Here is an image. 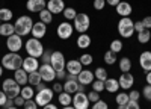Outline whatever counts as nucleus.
I'll list each match as a JSON object with an SVG mask.
<instances>
[{
	"mask_svg": "<svg viewBox=\"0 0 151 109\" xmlns=\"http://www.w3.org/2000/svg\"><path fill=\"white\" fill-rule=\"evenodd\" d=\"M2 67L5 70H9V71H15V70L23 67V58L18 53L9 52V53L2 56Z\"/></svg>",
	"mask_w": 151,
	"mask_h": 109,
	"instance_id": "f257e3e1",
	"label": "nucleus"
},
{
	"mask_svg": "<svg viewBox=\"0 0 151 109\" xmlns=\"http://www.w3.org/2000/svg\"><path fill=\"white\" fill-rule=\"evenodd\" d=\"M15 33L20 35V36H26L32 32V27H33V20L32 17L29 15H21L15 20Z\"/></svg>",
	"mask_w": 151,
	"mask_h": 109,
	"instance_id": "f03ea898",
	"label": "nucleus"
},
{
	"mask_svg": "<svg viewBox=\"0 0 151 109\" xmlns=\"http://www.w3.org/2000/svg\"><path fill=\"white\" fill-rule=\"evenodd\" d=\"M116 29L121 38H132L134 35V21L129 17H121Z\"/></svg>",
	"mask_w": 151,
	"mask_h": 109,
	"instance_id": "7ed1b4c3",
	"label": "nucleus"
},
{
	"mask_svg": "<svg viewBox=\"0 0 151 109\" xmlns=\"http://www.w3.org/2000/svg\"><path fill=\"white\" fill-rule=\"evenodd\" d=\"M73 26H74V30L79 32V33H86L89 30V26H91V18L88 14L85 12H77L76 18L73 20Z\"/></svg>",
	"mask_w": 151,
	"mask_h": 109,
	"instance_id": "20e7f679",
	"label": "nucleus"
},
{
	"mask_svg": "<svg viewBox=\"0 0 151 109\" xmlns=\"http://www.w3.org/2000/svg\"><path fill=\"white\" fill-rule=\"evenodd\" d=\"M24 48L29 56H33V58H41L42 53H44V45L41 43V40H36V38H29L24 44Z\"/></svg>",
	"mask_w": 151,
	"mask_h": 109,
	"instance_id": "39448f33",
	"label": "nucleus"
},
{
	"mask_svg": "<svg viewBox=\"0 0 151 109\" xmlns=\"http://www.w3.org/2000/svg\"><path fill=\"white\" fill-rule=\"evenodd\" d=\"M2 90H3V92L8 95V99H15V97H18L20 92H21V87L15 82L14 77L5 79L3 83H2Z\"/></svg>",
	"mask_w": 151,
	"mask_h": 109,
	"instance_id": "423d86ee",
	"label": "nucleus"
},
{
	"mask_svg": "<svg viewBox=\"0 0 151 109\" xmlns=\"http://www.w3.org/2000/svg\"><path fill=\"white\" fill-rule=\"evenodd\" d=\"M53 97H55V91H53L52 88H44L42 91H38V92L35 94V102H36L38 106L44 108L45 105L52 103Z\"/></svg>",
	"mask_w": 151,
	"mask_h": 109,
	"instance_id": "0eeeda50",
	"label": "nucleus"
},
{
	"mask_svg": "<svg viewBox=\"0 0 151 109\" xmlns=\"http://www.w3.org/2000/svg\"><path fill=\"white\" fill-rule=\"evenodd\" d=\"M74 33V26L70 23V21H62L58 24V27H56V35H58V38L60 40H70L71 36Z\"/></svg>",
	"mask_w": 151,
	"mask_h": 109,
	"instance_id": "6e6552de",
	"label": "nucleus"
},
{
	"mask_svg": "<svg viewBox=\"0 0 151 109\" xmlns=\"http://www.w3.org/2000/svg\"><path fill=\"white\" fill-rule=\"evenodd\" d=\"M23 36L14 33V35H11L6 38V47H8V50L12 52V53H18L21 48H23Z\"/></svg>",
	"mask_w": 151,
	"mask_h": 109,
	"instance_id": "1a4fd4ad",
	"label": "nucleus"
},
{
	"mask_svg": "<svg viewBox=\"0 0 151 109\" xmlns=\"http://www.w3.org/2000/svg\"><path fill=\"white\" fill-rule=\"evenodd\" d=\"M40 74L42 77V82H55L56 80V70L52 67V64H41L40 65Z\"/></svg>",
	"mask_w": 151,
	"mask_h": 109,
	"instance_id": "9d476101",
	"label": "nucleus"
},
{
	"mask_svg": "<svg viewBox=\"0 0 151 109\" xmlns=\"http://www.w3.org/2000/svg\"><path fill=\"white\" fill-rule=\"evenodd\" d=\"M89 99H88V94L86 92H80L77 91L76 94H73V106L76 109H88L89 108Z\"/></svg>",
	"mask_w": 151,
	"mask_h": 109,
	"instance_id": "9b49d317",
	"label": "nucleus"
},
{
	"mask_svg": "<svg viewBox=\"0 0 151 109\" xmlns=\"http://www.w3.org/2000/svg\"><path fill=\"white\" fill-rule=\"evenodd\" d=\"M52 67L56 70V71H62V70H65V65H67V61H65V56L62 52L56 50L52 53Z\"/></svg>",
	"mask_w": 151,
	"mask_h": 109,
	"instance_id": "f8f14e48",
	"label": "nucleus"
},
{
	"mask_svg": "<svg viewBox=\"0 0 151 109\" xmlns=\"http://www.w3.org/2000/svg\"><path fill=\"white\" fill-rule=\"evenodd\" d=\"M118 82H119V88H122L124 91L132 90L134 85V76L132 73H121V76L118 77Z\"/></svg>",
	"mask_w": 151,
	"mask_h": 109,
	"instance_id": "ddd939ff",
	"label": "nucleus"
},
{
	"mask_svg": "<svg viewBox=\"0 0 151 109\" xmlns=\"http://www.w3.org/2000/svg\"><path fill=\"white\" fill-rule=\"evenodd\" d=\"M24 71L27 73H33V71H38L40 70V62H38V58H33V56H26L23 58V67H21Z\"/></svg>",
	"mask_w": 151,
	"mask_h": 109,
	"instance_id": "4468645a",
	"label": "nucleus"
},
{
	"mask_svg": "<svg viewBox=\"0 0 151 109\" xmlns=\"http://www.w3.org/2000/svg\"><path fill=\"white\" fill-rule=\"evenodd\" d=\"M65 70H67L68 74L79 76V74H80V71L83 70V65L80 64V61H79V59H70V61H67Z\"/></svg>",
	"mask_w": 151,
	"mask_h": 109,
	"instance_id": "2eb2a0df",
	"label": "nucleus"
},
{
	"mask_svg": "<svg viewBox=\"0 0 151 109\" xmlns=\"http://www.w3.org/2000/svg\"><path fill=\"white\" fill-rule=\"evenodd\" d=\"M45 6H47L45 0H27L26 2V8L32 14H36V12L40 14L42 9H45Z\"/></svg>",
	"mask_w": 151,
	"mask_h": 109,
	"instance_id": "dca6fc26",
	"label": "nucleus"
},
{
	"mask_svg": "<svg viewBox=\"0 0 151 109\" xmlns=\"http://www.w3.org/2000/svg\"><path fill=\"white\" fill-rule=\"evenodd\" d=\"M32 38H36V40H41L45 36L47 33V24L42 23V21H36L33 23V27H32Z\"/></svg>",
	"mask_w": 151,
	"mask_h": 109,
	"instance_id": "f3484780",
	"label": "nucleus"
},
{
	"mask_svg": "<svg viewBox=\"0 0 151 109\" xmlns=\"http://www.w3.org/2000/svg\"><path fill=\"white\" fill-rule=\"evenodd\" d=\"M45 8L52 12L53 15H56V14L64 12V9H65V2H64V0H48Z\"/></svg>",
	"mask_w": 151,
	"mask_h": 109,
	"instance_id": "a211bd4d",
	"label": "nucleus"
},
{
	"mask_svg": "<svg viewBox=\"0 0 151 109\" xmlns=\"http://www.w3.org/2000/svg\"><path fill=\"white\" fill-rule=\"evenodd\" d=\"M94 80H95V76H94V71H91V70H82L80 74L77 76V82L80 85H85V87L92 85Z\"/></svg>",
	"mask_w": 151,
	"mask_h": 109,
	"instance_id": "6ab92c4d",
	"label": "nucleus"
},
{
	"mask_svg": "<svg viewBox=\"0 0 151 109\" xmlns=\"http://www.w3.org/2000/svg\"><path fill=\"white\" fill-rule=\"evenodd\" d=\"M116 8V14L119 15V17H130L132 15V12H133V8H132V5L129 3V2H121L115 6Z\"/></svg>",
	"mask_w": 151,
	"mask_h": 109,
	"instance_id": "aec40b11",
	"label": "nucleus"
},
{
	"mask_svg": "<svg viewBox=\"0 0 151 109\" xmlns=\"http://www.w3.org/2000/svg\"><path fill=\"white\" fill-rule=\"evenodd\" d=\"M139 65H141V68L145 73L151 71V52L145 50V52L141 53V56H139Z\"/></svg>",
	"mask_w": 151,
	"mask_h": 109,
	"instance_id": "412c9836",
	"label": "nucleus"
},
{
	"mask_svg": "<svg viewBox=\"0 0 151 109\" xmlns=\"http://www.w3.org/2000/svg\"><path fill=\"white\" fill-rule=\"evenodd\" d=\"M14 79L20 87H24V85L29 83V73L24 71L23 68H18V70L14 71Z\"/></svg>",
	"mask_w": 151,
	"mask_h": 109,
	"instance_id": "4be33fe9",
	"label": "nucleus"
},
{
	"mask_svg": "<svg viewBox=\"0 0 151 109\" xmlns=\"http://www.w3.org/2000/svg\"><path fill=\"white\" fill-rule=\"evenodd\" d=\"M79 87H80V83L77 82V79H73V80H65L64 82V91L65 92H68V94H76L79 91Z\"/></svg>",
	"mask_w": 151,
	"mask_h": 109,
	"instance_id": "5701e85b",
	"label": "nucleus"
},
{
	"mask_svg": "<svg viewBox=\"0 0 151 109\" xmlns=\"http://www.w3.org/2000/svg\"><path fill=\"white\" fill-rule=\"evenodd\" d=\"M91 36L88 35V33H80L77 36V40H76V44H77L79 48H82V50H85V48H88L91 45Z\"/></svg>",
	"mask_w": 151,
	"mask_h": 109,
	"instance_id": "b1692460",
	"label": "nucleus"
},
{
	"mask_svg": "<svg viewBox=\"0 0 151 109\" xmlns=\"http://www.w3.org/2000/svg\"><path fill=\"white\" fill-rule=\"evenodd\" d=\"M14 33H15V26L11 21L0 24V36H6V38H8V36L14 35Z\"/></svg>",
	"mask_w": 151,
	"mask_h": 109,
	"instance_id": "393cba45",
	"label": "nucleus"
},
{
	"mask_svg": "<svg viewBox=\"0 0 151 109\" xmlns=\"http://www.w3.org/2000/svg\"><path fill=\"white\" fill-rule=\"evenodd\" d=\"M104 91H109V92H118L119 91V82L118 79H106L104 80Z\"/></svg>",
	"mask_w": 151,
	"mask_h": 109,
	"instance_id": "a878e982",
	"label": "nucleus"
},
{
	"mask_svg": "<svg viewBox=\"0 0 151 109\" xmlns=\"http://www.w3.org/2000/svg\"><path fill=\"white\" fill-rule=\"evenodd\" d=\"M20 95L23 97L24 100H30V99H33V97H35V90H33V87H32V85H24V87H21V92H20Z\"/></svg>",
	"mask_w": 151,
	"mask_h": 109,
	"instance_id": "bb28decb",
	"label": "nucleus"
},
{
	"mask_svg": "<svg viewBox=\"0 0 151 109\" xmlns=\"http://www.w3.org/2000/svg\"><path fill=\"white\" fill-rule=\"evenodd\" d=\"M58 102L62 106H70L73 103V95L68 94V92H65V91H62L60 94H58Z\"/></svg>",
	"mask_w": 151,
	"mask_h": 109,
	"instance_id": "cd10ccee",
	"label": "nucleus"
},
{
	"mask_svg": "<svg viewBox=\"0 0 151 109\" xmlns=\"http://www.w3.org/2000/svg\"><path fill=\"white\" fill-rule=\"evenodd\" d=\"M118 65H119L121 73H130V70H132V61H130V58H125L124 56V58L119 59Z\"/></svg>",
	"mask_w": 151,
	"mask_h": 109,
	"instance_id": "c85d7f7f",
	"label": "nucleus"
},
{
	"mask_svg": "<svg viewBox=\"0 0 151 109\" xmlns=\"http://www.w3.org/2000/svg\"><path fill=\"white\" fill-rule=\"evenodd\" d=\"M12 17H14V12H12L9 8H0V20H2L3 23L11 21Z\"/></svg>",
	"mask_w": 151,
	"mask_h": 109,
	"instance_id": "c756f323",
	"label": "nucleus"
},
{
	"mask_svg": "<svg viewBox=\"0 0 151 109\" xmlns=\"http://www.w3.org/2000/svg\"><path fill=\"white\" fill-rule=\"evenodd\" d=\"M40 21H42V23H45V24H50L53 21V14L50 12L47 8L45 9H42L41 12H40Z\"/></svg>",
	"mask_w": 151,
	"mask_h": 109,
	"instance_id": "7c9ffc66",
	"label": "nucleus"
},
{
	"mask_svg": "<svg viewBox=\"0 0 151 109\" xmlns=\"http://www.w3.org/2000/svg\"><path fill=\"white\" fill-rule=\"evenodd\" d=\"M150 40H151V32H150V29H144L142 32L137 33V41H139L141 44H147V43H150Z\"/></svg>",
	"mask_w": 151,
	"mask_h": 109,
	"instance_id": "2f4dec72",
	"label": "nucleus"
},
{
	"mask_svg": "<svg viewBox=\"0 0 151 109\" xmlns=\"http://www.w3.org/2000/svg\"><path fill=\"white\" fill-rule=\"evenodd\" d=\"M94 76H95V79H98V80H103V82L109 77V74H107V70H106L104 67H97V68H95V71H94Z\"/></svg>",
	"mask_w": 151,
	"mask_h": 109,
	"instance_id": "473e14b6",
	"label": "nucleus"
},
{
	"mask_svg": "<svg viewBox=\"0 0 151 109\" xmlns=\"http://www.w3.org/2000/svg\"><path fill=\"white\" fill-rule=\"evenodd\" d=\"M42 82V77L40 74V71H33V73H29V85L32 87H36L38 83Z\"/></svg>",
	"mask_w": 151,
	"mask_h": 109,
	"instance_id": "72a5a7b5",
	"label": "nucleus"
},
{
	"mask_svg": "<svg viewBox=\"0 0 151 109\" xmlns=\"http://www.w3.org/2000/svg\"><path fill=\"white\" fill-rule=\"evenodd\" d=\"M122 47H124V44H122L121 40H113V41L110 43V45H109V50L118 55L119 52H122Z\"/></svg>",
	"mask_w": 151,
	"mask_h": 109,
	"instance_id": "f704fd0d",
	"label": "nucleus"
},
{
	"mask_svg": "<svg viewBox=\"0 0 151 109\" xmlns=\"http://www.w3.org/2000/svg\"><path fill=\"white\" fill-rule=\"evenodd\" d=\"M115 102L118 103V105H127L129 102H130V97H129V92H118L116 94V97H115Z\"/></svg>",
	"mask_w": 151,
	"mask_h": 109,
	"instance_id": "c9c22d12",
	"label": "nucleus"
},
{
	"mask_svg": "<svg viewBox=\"0 0 151 109\" xmlns=\"http://www.w3.org/2000/svg\"><path fill=\"white\" fill-rule=\"evenodd\" d=\"M79 61H80V64H82L83 67H89V65L94 62V58H92V55H89V53H82L80 58H79Z\"/></svg>",
	"mask_w": 151,
	"mask_h": 109,
	"instance_id": "e433bc0d",
	"label": "nucleus"
},
{
	"mask_svg": "<svg viewBox=\"0 0 151 109\" xmlns=\"http://www.w3.org/2000/svg\"><path fill=\"white\" fill-rule=\"evenodd\" d=\"M76 15H77V12H76L74 8L67 6V8L64 9V18H65L67 21H73V20L76 18Z\"/></svg>",
	"mask_w": 151,
	"mask_h": 109,
	"instance_id": "4c0bfd02",
	"label": "nucleus"
},
{
	"mask_svg": "<svg viewBox=\"0 0 151 109\" xmlns=\"http://www.w3.org/2000/svg\"><path fill=\"white\" fill-rule=\"evenodd\" d=\"M116 61H118L116 53H113V52H110V50H107V52L104 53V62H106L107 65H113Z\"/></svg>",
	"mask_w": 151,
	"mask_h": 109,
	"instance_id": "58836bf2",
	"label": "nucleus"
},
{
	"mask_svg": "<svg viewBox=\"0 0 151 109\" xmlns=\"http://www.w3.org/2000/svg\"><path fill=\"white\" fill-rule=\"evenodd\" d=\"M92 90H94V91H97V92L104 91V82H103V80L95 79V80L92 82Z\"/></svg>",
	"mask_w": 151,
	"mask_h": 109,
	"instance_id": "ea45409f",
	"label": "nucleus"
},
{
	"mask_svg": "<svg viewBox=\"0 0 151 109\" xmlns=\"http://www.w3.org/2000/svg\"><path fill=\"white\" fill-rule=\"evenodd\" d=\"M52 50H44V53H42V56L40 58L41 59V62L42 64H50V62H52Z\"/></svg>",
	"mask_w": 151,
	"mask_h": 109,
	"instance_id": "a19ab883",
	"label": "nucleus"
},
{
	"mask_svg": "<svg viewBox=\"0 0 151 109\" xmlns=\"http://www.w3.org/2000/svg\"><path fill=\"white\" fill-rule=\"evenodd\" d=\"M141 94H142V97L145 100L151 102V85H145V87L142 88V91H141Z\"/></svg>",
	"mask_w": 151,
	"mask_h": 109,
	"instance_id": "79ce46f5",
	"label": "nucleus"
},
{
	"mask_svg": "<svg viewBox=\"0 0 151 109\" xmlns=\"http://www.w3.org/2000/svg\"><path fill=\"white\" fill-rule=\"evenodd\" d=\"M91 109H109V105H107L104 100H101V99H100L98 102L92 103V108H91Z\"/></svg>",
	"mask_w": 151,
	"mask_h": 109,
	"instance_id": "37998d69",
	"label": "nucleus"
},
{
	"mask_svg": "<svg viewBox=\"0 0 151 109\" xmlns=\"http://www.w3.org/2000/svg\"><path fill=\"white\" fill-rule=\"evenodd\" d=\"M88 99H89V102L91 103H95V102H98L100 100V92H97V91H89L88 92Z\"/></svg>",
	"mask_w": 151,
	"mask_h": 109,
	"instance_id": "c03bdc74",
	"label": "nucleus"
},
{
	"mask_svg": "<svg viewBox=\"0 0 151 109\" xmlns=\"http://www.w3.org/2000/svg\"><path fill=\"white\" fill-rule=\"evenodd\" d=\"M92 6H94V9H97V11H101V9L106 8V0H94Z\"/></svg>",
	"mask_w": 151,
	"mask_h": 109,
	"instance_id": "a18cd8bd",
	"label": "nucleus"
},
{
	"mask_svg": "<svg viewBox=\"0 0 151 109\" xmlns=\"http://www.w3.org/2000/svg\"><path fill=\"white\" fill-rule=\"evenodd\" d=\"M24 109H38V105H36V102L33 100V99H30V100H26L24 102V106H23Z\"/></svg>",
	"mask_w": 151,
	"mask_h": 109,
	"instance_id": "49530a36",
	"label": "nucleus"
},
{
	"mask_svg": "<svg viewBox=\"0 0 151 109\" xmlns=\"http://www.w3.org/2000/svg\"><path fill=\"white\" fill-rule=\"evenodd\" d=\"M141 91H130L129 92V97H130V100H134V102H139L141 99Z\"/></svg>",
	"mask_w": 151,
	"mask_h": 109,
	"instance_id": "de8ad7c7",
	"label": "nucleus"
},
{
	"mask_svg": "<svg viewBox=\"0 0 151 109\" xmlns=\"http://www.w3.org/2000/svg\"><path fill=\"white\" fill-rule=\"evenodd\" d=\"M52 90H53L55 92L60 94L62 91H64V85H62L60 82H55V83H53V87H52Z\"/></svg>",
	"mask_w": 151,
	"mask_h": 109,
	"instance_id": "09e8293b",
	"label": "nucleus"
},
{
	"mask_svg": "<svg viewBox=\"0 0 151 109\" xmlns=\"http://www.w3.org/2000/svg\"><path fill=\"white\" fill-rule=\"evenodd\" d=\"M125 108H127V109H141V105H139V102L130 100L127 105H125Z\"/></svg>",
	"mask_w": 151,
	"mask_h": 109,
	"instance_id": "8fccbe9b",
	"label": "nucleus"
},
{
	"mask_svg": "<svg viewBox=\"0 0 151 109\" xmlns=\"http://www.w3.org/2000/svg\"><path fill=\"white\" fill-rule=\"evenodd\" d=\"M141 21H142V24H144V27H145V29H151V15L144 17Z\"/></svg>",
	"mask_w": 151,
	"mask_h": 109,
	"instance_id": "3c124183",
	"label": "nucleus"
},
{
	"mask_svg": "<svg viewBox=\"0 0 151 109\" xmlns=\"http://www.w3.org/2000/svg\"><path fill=\"white\" fill-rule=\"evenodd\" d=\"M24 102H26V100H24L21 95H18V97H15V99H14V105H15L17 108H21V106H24Z\"/></svg>",
	"mask_w": 151,
	"mask_h": 109,
	"instance_id": "603ef678",
	"label": "nucleus"
},
{
	"mask_svg": "<svg viewBox=\"0 0 151 109\" xmlns=\"http://www.w3.org/2000/svg\"><path fill=\"white\" fill-rule=\"evenodd\" d=\"M6 100H8V95L3 92V90H0V108H3V106H5Z\"/></svg>",
	"mask_w": 151,
	"mask_h": 109,
	"instance_id": "864d4df0",
	"label": "nucleus"
},
{
	"mask_svg": "<svg viewBox=\"0 0 151 109\" xmlns=\"http://www.w3.org/2000/svg\"><path fill=\"white\" fill-rule=\"evenodd\" d=\"M145 27H144V24H142V21H134V32H142Z\"/></svg>",
	"mask_w": 151,
	"mask_h": 109,
	"instance_id": "5fc2aeb1",
	"label": "nucleus"
},
{
	"mask_svg": "<svg viewBox=\"0 0 151 109\" xmlns=\"http://www.w3.org/2000/svg\"><path fill=\"white\" fill-rule=\"evenodd\" d=\"M67 77V70H62V71H56V79L64 80Z\"/></svg>",
	"mask_w": 151,
	"mask_h": 109,
	"instance_id": "6e6d98bb",
	"label": "nucleus"
},
{
	"mask_svg": "<svg viewBox=\"0 0 151 109\" xmlns=\"http://www.w3.org/2000/svg\"><path fill=\"white\" fill-rule=\"evenodd\" d=\"M11 106H14V99H8L6 103H5V106H3V109H8V108H11Z\"/></svg>",
	"mask_w": 151,
	"mask_h": 109,
	"instance_id": "4d7b16f0",
	"label": "nucleus"
},
{
	"mask_svg": "<svg viewBox=\"0 0 151 109\" xmlns=\"http://www.w3.org/2000/svg\"><path fill=\"white\" fill-rule=\"evenodd\" d=\"M119 2H121V0H106V5H109V6H116Z\"/></svg>",
	"mask_w": 151,
	"mask_h": 109,
	"instance_id": "13d9d810",
	"label": "nucleus"
},
{
	"mask_svg": "<svg viewBox=\"0 0 151 109\" xmlns=\"http://www.w3.org/2000/svg\"><path fill=\"white\" fill-rule=\"evenodd\" d=\"M35 88H36L35 91L38 92V91H42V90H44V88H47V87H45V83H44V82H41V83H38V85H36Z\"/></svg>",
	"mask_w": 151,
	"mask_h": 109,
	"instance_id": "bf43d9fd",
	"label": "nucleus"
},
{
	"mask_svg": "<svg viewBox=\"0 0 151 109\" xmlns=\"http://www.w3.org/2000/svg\"><path fill=\"white\" fill-rule=\"evenodd\" d=\"M42 109H59V108H58L56 105H53V103H48V105H45Z\"/></svg>",
	"mask_w": 151,
	"mask_h": 109,
	"instance_id": "052dcab7",
	"label": "nucleus"
},
{
	"mask_svg": "<svg viewBox=\"0 0 151 109\" xmlns=\"http://www.w3.org/2000/svg\"><path fill=\"white\" fill-rule=\"evenodd\" d=\"M145 80H147V85H151V71H147Z\"/></svg>",
	"mask_w": 151,
	"mask_h": 109,
	"instance_id": "680f3d73",
	"label": "nucleus"
},
{
	"mask_svg": "<svg viewBox=\"0 0 151 109\" xmlns=\"http://www.w3.org/2000/svg\"><path fill=\"white\" fill-rule=\"evenodd\" d=\"M62 109H76L73 105H70V106H62Z\"/></svg>",
	"mask_w": 151,
	"mask_h": 109,
	"instance_id": "e2e57ef3",
	"label": "nucleus"
},
{
	"mask_svg": "<svg viewBox=\"0 0 151 109\" xmlns=\"http://www.w3.org/2000/svg\"><path fill=\"white\" fill-rule=\"evenodd\" d=\"M2 74H3V67H2V64H0V77H2Z\"/></svg>",
	"mask_w": 151,
	"mask_h": 109,
	"instance_id": "0e129e2a",
	"label": "nucleus"
},
{
	"mask_svg": "<svg viewBox=\"0 0 151 109\" xmlns=\"http://www.w3.org/2000/svg\"><path fill=\"white\" fill-rule=\"evenodd\" d=\"M118 109H127V108H125L124 105H118Z\"/></svg>",
	"mask_w": 151,
	"mask_h": 109,
	"instance_id": "69168bd1",
	"label": "nucleus"
},
{
	"mask_svg": "<svg viewBox=\"0 0 151 109\" xmlns=\"http://www.w3.org/2000/svg\"><path fill=\"white\" fill-rule=\"evenodd\" d=\"M8 109H18V108H17V106L14 105V106H11V108H8Z\"/></svg>",
	"mask_w": 151,
	"mask_h": 109,
	"instance_id": "338daca9",
	"label": "nucleus"
},
{
	"mask_svg": "<svg viewBox=\"0 0 151 109\" xmlns=\"http://www.w3.org/2000/svg\"><path fill=\"white\" fill-rule=\"evenodd\" d=\"M2 23H3V21H2V20H0V24H2Z\"/></svg>",
	"mask_w": 151,
	"mask_h": 109,
	"instance_id": "774afa93",
	"label": "nucleus"
}]
</instances>
